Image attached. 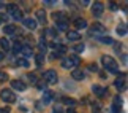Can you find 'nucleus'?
Segmentation results:
<instances>
[{
	"label": "nucleus",
	"mask_w": 128,
	"mask_h": 113,
	"mask_svg": "<svg viewBox=\"0 0 128 113\" xmlns=\"http://www.w3.org/2000/svg\"><path fill=\"white\" fill-rule=\"evenodd\" d=\"M101 64H103V67L106 68L108 72H111V73H117L119 72V64H117V61L112 56H103L101 57Z\"/></svg>",
	"instance_id": "1"
},
{
	"label": "nucleus",
	"mask_w": 128,
	"mask_h": 113,
	"mask_svg": "<svg viewBox=\"0 0 128 113\" xmlns=\"http://www.w3.org/2000/svg\"><path fill=\"white\" fill-rule=\"evenodd\" d=\"M6 14H11L14 19H22V11L19 10L16 3H10L6 5Z\"/></svg>",
	"instance_id": "2"
},
{
	"label": "nucleus",
	"mask_w": 128,
	"mask_h": 113,
	"mask_svg": "<svg viewBox=\"0 0 128 113\" xmlns=\"http://www.w3.org/2000/svg\"><path fill=\"white\" fill-rule=\"evenodd\" d=\"M44 83H48V85H56L57 83V72L52 70V68H49V70L44 72Z\"/></svg>",
	"instance_id": "3"
},
{
	"label": "nucleus",
	"mask_w": 128,
	"mask_h": 113,
	"mask_svg": "<svg viewBox=\"0 0 128 113\" xmlns=\"http://www.w3.org/2000/svg\"><path fill=\"white\" fill-rule=\"evenodd\" d=\"M0 97H2V100H5L6 104H14V102H16V96H14V92L8 91V89H2Z\"/></svg>",
	"instance_id": "4"
},
{
	"label": "nucleus",
	"mask_w": 128,
	"mask_h": 113,
	"mask_svg": "<svg viewBox=\"0 0 128 113\" xmlns=\"http://www.w3.org/2000/svg\"><path fill=\"white\" fill-rule=\"evenodd\" d=\"M125 77H126V73H120L119 78H117L116 83H114L116 88H117L119 91H125V89H126V85H125Z\"/></svg>",
	"instance_id": "5"
},
{
	"label": "nucleus",
	"mask_w": 128,
	"mask_h": 113,
	"mask_svg": "<svg viewBox=\"0 0 128 113\" xmlns=\"http://www.w3.org/2000/svg\"><path fill=\"white\" fill-rule=\"evenodd\" d=\"M103 11H104V5H103L101 2H95V5L92 7V13H93V16H101Z\"/></svg>",
	"instance_id": "6"
},
{
	"label": "nucleus",
	"mask_w": 128,
	"mask_h": 113,
	"mask_svg": "<svg viewBox=\"0 0 128 113\" xmlns=\"http://www.w3.org/2000/svg\"><path fill=\"white\" fill-rule=\"evenodd\" d=\"M11 88H13V89H16V91H26L27 89L26 83L21 81V80H13L11 81Z\"/></svg>",
	"instance_id": "7"
},
{
	"label": "nucleus",
	"mask_w": 128,
	"mask_h": 113,
	"mask_svg": "<svg viewBox=\"0 0 128 113\" xmlns=\"http://www.w3.org/2000/svg\"><path fill=\"white\" fill-rule=\"evenodd\" d=\"M71 78H74L76 81H81V80L86 78V75H84V72H82L81 68H74V70L71 72Z\"/></svg>",
	"instance_id": "8"
},
{
	"label": "nucleus",
	"mask_w": 128,
	"mask_h": 113,
	"mask_svg": "<svg viewBox=\"0 0 128 113\" xmlns=\"http://www.w3.org/2000/svg\"><path fill=\"white\" fill-rule=\"evenodd\" d=\"M90 30H92V33H104V32H106V29H104V26H103V24L95 22V24H93V26L90 27Z\"/></svg>",
	"instance_id": "9"
},
{
	"label": "nucleus",
	"mask_w": 128,
	"mask_h": 113,
	"mask_svg": "<svg viewBox=\"0 0 128 113\" xmlns=\"http://www.w3.org/2000/svg\"><path fill=\"white\" fill-rule=\"evenodd\" d=\"M22 22H24V26H26L27 29H30V30H35V29H36V21L32 19V18H26Z\"/></svg>",
	"instance_id": "10"
},
{
	"label": "nucleus",
	"mask_w": 128,
	"mask_h": 113,
	"mask_svg": "<svg viewBox=\"0 0 128 113\" xmlns=\"http://www.w3.org/2000/svg\"><path fill=\"white\" fill-rule=\"evenodd\" d=\"M54 19H56V22H66L68 21V18H66V14L63 13V11H57V13H54Z\"/></svg>",
	"instance_id": "11"
},
{
	"label": "nucleus",
	"mask_w": 128,
	"mask_h": 113,
	"mask_svg": "<svg viewBox=\"0 0 128 113\" xmlns=\"http://www.w3.org/2000/svg\"><path fill=\"white\" fill-rule=\"evenodd\" d=\"M120 108H122V99L119 96H116L114 104H112V110H114V113H120Z\"/></svg>",
	"instance_id": "12"
},
{
	"label": "nucleus",
	"mask_w": 128,
	"mask_h": 113,
	"mask_svg": "<svg viewBox=\"0 0 128 113\" xmlns=\"http://www.w3.org/2000/svg\"><path fill=\"white\" fill-rule=\"evenodd\" d=\"M66 38L71 40V42H76V40H81V35H79V32H76V30H68Z\"/></svg>",
	"instance_id": "13"
},
{
	"label": "nucleus",
	"mask_w": 128,
	"mask_h": 113,
	"mask_svg": "<svg viewBox=\"0 0 128 113\" xmlns=\"http://www.w3.org/2000/svg\"><path fill=\"white\" fill-rule=\"evenodd\" d=\"M92 91L95 92V96H98V97H103V96L106 94V92H104L106 89H104V88H103V86H100V85H93Z\"/></svg>",
	"instance_id": "14"
},
{
	"label": "nucleus",
	"mask_w": 128,
	"mask_h": 113,
	"mask_svg": "<svg viewBox=\"0 0 128 113\" xmlns=\"http://www.w3.org/2000/svg\"><path fill=\"white\" fill-rule=\"evenodd\" d=\"M74 27L76 29H86L87 27V21L86 19H82V18H78V19H74Z\"/></svg>",
	"instance_id": "15"
},
{
	"label": "nucleus",
	"mask_w": 128,
	"mask_h": 113,
	"mask_svg": "<svg viewBox=\"0 0 128 113\" xmlns=\"http://www.w3.org/2000/svg\"><path fill=\"white\" fill-rule=\"evenodd\" d=\"M0 46H2V51H10V48H11V45H10V40L6 37L0 38Z\"/></svg>",
	"instance_id": "16"
},
{
	"label": "nucleus",
	"mask_w": 128,
	"mask_h": 113,
	"mask_svg": "<svg viewBox=\"0 0 128 113\" xmlns=\"http://www.w3.org/2000/svg\"><path fill=\"white\" fill-rule=\"evenodd\" d=\"M3 32H5V35H13V33L16 32V26H14V24H6V26L3 27Z\"/></svg>",
	"instance_id": "17"
},
{
	"label": "nucleus",
	"mask_w": 128,
	"mask_h": 113,
	"mask_svg": "<svg viewBox=\"0 0 128 113\" xmlns=\"http://www.w3.org/2000/svg\"><path fill=\"white\" fill-rule=\"evenodd\" d=\"M52 97H54V94H52L51 91L44 89V94H43V102H44V105H46V104H49V102L52 100Z\"/></svg>",
	"instance_id": "18"
},
{
	"label": "nucleus",
	"mask_w": 128,
	"mask_h": 113,
	"mask_svg": "<svg viewBox=\"0 0 128 113\" xmlns=\"http://www.w3.org/2000/svg\"><path fill=\"white\" fill-rule=\"evenodd\" d=\"M36 19L41 24L46 22V13H44V10H38V11H36ZM36 19H35V21H36Z\"/></svg>",
	"instance_id": "19"
},
{
	"label": "nucleus",
	"mask_w": 128,
	"mask_h": 113,
	"mask_svg": "<svg viewBox=\"0 0 128 113\" xmlns=\"http://www.w3.org/2000/svg\"><path fill=\"white\" fill-rule=\"evenodd\" d=\"M21 53H22V54H24V59H26V57H30L32 56V46H22V50H21Z\"/></svg>",
	"instance_id": "20"
},
{
	"label": "nucleus",
	"mask_w": 128,
	"mask_h": 113,
	"mask_svg": "<svg viewBox=\"0 0 128 113\" xmlns=\"http://www.w3.org/2000/svg\"><path fill=\"white\" fill-rule=\"evenodd\" d=\"M65 104H68V108H74V105H76V100L74 99H70V97H63L62 99Z\"/></svg>",
	"instance_id": "21"
},
{
	"label": "nucleus",
	"mask_w": 128,
	"mask_h": 113,
	"mask_svg": "<svg viewBox=\"0 0 128 113\" xmlns=\"http://www.w3.org/2000/svg\"><path fill=\"white\" fill-rule=\"evenodd\" d=\"M21 50H22V45H21V42H19V40H16V43L13 45V53H16V54H19V53H21Z\"/></svg>",
	"instance_id": "22"
},
{
	"label": "nucleus",
	"mask_w": 128,
	"mask_h": 113,
	"mask_svg": "<svg viewBox=\"0 0 128 113\" xmlns=\"http://www.w3.org/2000/svg\"><path fill=\"white\" fill-rule=\"evenodd\" d=\"M70 61H71V64H73V67L81 65V59H79V56H70Z\"/></svg>",
	"instance_id": "23"
},
{
	"label": "nucleus",
	"mask_w": 128,
	"mask_h": 113,
	"mask_svg": "<svg viewBox=\"0 0 128 113\" xmlns=\"http://www.w3.org/2000/svg\"><path fill=\"white\" fill-rule=\"evenodd\" d=\"M62 67L63 68H73V64L70 61V57H68V59H62Z\"/></svg>",
	"instance_id": "24"
},
{
	"label": "nucleus",
	"mask_w": 128,
	"mask_h": 113,
	"mask_svg": "<svg viewBox=\"0 0 128 113\" xmlns=\"http://www.w3.org/2000/svg\"><path fill=\"white\" fill-rule=\"evenodd\" d=\"M16 64H18V65H21V67H28V61H27V59H24V57H18Z\"/></svg>",
	"instance_id": "25"
},
{
	"label": "nucleus",
	"mask_w": 128,
	"mask_h": 113,
	"mask_svg": "<svg viewBox=\"0 0 128 113\" xmlns=\"http://www.w3.org/2000/svg\"><path fill=\"white\" fill-rule=\"evenodd\" d=\"M57 27H58V30H66L68 32V21L66 22H57Z\"/></svg>",
	"instance_id": "26"
},
{
	"label": "nucleus",
	"mask_w": 128,
	"mask_h": 113,
	"mask_svg": "<svg viewBox=\"0 0 128 113\" xmlns=\"http://www.w3.org/2000/svg\"><path fill=\"white\" fill-rule=\"evenodd\" d=\"M100 42L106 43V45H112V43H114V40H112L111 37H100Z\"/></svg>",
	"instance_id": "27"
},
{
	"label": "nucleus",
	"mask_w": 128,
	"mask_h": 113,
	"mask_svg": "<svg viewBox=\"0 0 128 113\" xmlns=\"http://www.w3.org/2000/svg\"><path fill=\"white\" fill-rule=\"evenodd\" d=\"M117 33H119V35H125V33H126L125 24H122V26H119V27H117Z\"/></svg>",
	"instance_id": "28"
},
{
	"label": "nucleus",
	"mask_w": 128,
	"mask_h": 113,
	"mask_svg": "<svg viewBox=\"0 0 128 113\" xmlns=\"http://www.w3.org/2000/svg\"><path fill=\"white\" fill-rule=\"evenodd\" d=\"M84 48H86V46L82 45V43H78V45L74 46V51L78 53V54H79V53H82V51H84Z\"/></svg>",
	"instance_id": "29"
},
{
	"label": "nucleus",
	"mask_w": 128,
	"mask_h": 113,
	"mask_svg": "<svg viewBox=\"0 0 128 113\" xmlns=\"http://www.w3.org/2000/svg\"><path fill=\"white\" fill-rule=\"evenodd\" d=\"M38 46H40V50H41V54H44V51H46V43L43 40H40L38 42Z\"/></svg>",
	"instance_id": "30"
},
{
	"label": "nucleus",
	"mask_w": 128,
	"mask_h": 113,
	"mask_svg": "<svg viewBox=\"0 0 128 113\" xmlns=\"http://www.w3.org/2000/svg\"><path fill=\"white\" fill-rule=\"evenodd\" d=\"M56 50H58V53H60V54H63V53H66V46H65V45H57Z\"/></svg>",
	"instance_id": "31"
},
{
	"label": "nucleus",
	"mask_w": 128,
	"mask_h": 113,
	"mask_svg": "<svg viewBox=\"0 0 128 113\" xmlns=\"http://www.w3.org/2000/svg\"><path fill=\"white\" fill-rule=\"evenodd\" d=\"M43 56L44 54H41V53H40V54H36V64H38V65H41V64H43Z\"/></svg>",
	"instance_id": "32"
},
{
	"label": "nucleus",
	"mask_w": 128,
	"mask_h": 113,
	"mask_svg": "<svg viewBox=\"0 0 128 113\" xmlns=\"http://www.w3.org/2000/svg\"><path fill=\"white\" fill-rule=\"evenodd\" d=\"M27 78H28V80H30L32 83H35V85H36V77L33 75V73H28V75H27Z\"/></svg>",
	"instance_id": "33"
},
{
	"label": "nucleus",
	"mask_w": 128,
	"mask_h": 113,
	"mask_svg": "<svg viewBox=\"0 0 128 113\" xmlns=\"http://www.w3.org/2000/svg\"><path fill=\"white\" fill-rule=\"evenodd\" d=\"M54 113H63V108H62V107L60 105H56V107H54V110H52Z\"/></svg>",
	"instance_id": "34"
},
{
	"label": "nucleus",
	"mask_w": 128,
	"mask_h": 113,
	"mask_svg": "<svg viewBox=\"0 0 128 113\" xmlns=\"http://www.w3.org/2000/svg\"><path fill=\"white\" fill-rule=\"evenodd\" d=\"M48 33H49V35H52V37H54V35H57L58 32L56 30V29H48Z\"/></svg>",
	"instance_id": "35"
},
{
	"label": "nucleus",
	"mask_w": 128,
	"mask_h": 113,
	"mask_svg": "<svg viewBox=\"0 0 128 113\" xmlns=\"http://www.w3.org/2000/svg\"><path fill=\"white\" fill-rule=\"evenodd\" d=\"M6 78H8V75H6V73H5V72H0V81H5Z\"/></svg>",
	"instance_id": "36"
},
{
	"label": "nucleus",
	"mask_w": 128,
	"mask_h": 113,
	"mask_svg": "<svg viewBox=\"0 0 128 113\" xmlns=\"http://www.w3.org/2000/svg\"><path fill=\"white\" fill-rule=\"evenodd\" d=\"M36 86L40 88V89H43V91H44V88H46V83H36Z\"/></svg>",
	"instance_id": "37"
},
{
	"label": "nucleus",
	"mask_w": 128,
	"mask_h": 113,
	"mask_svg": "<svg viewBox=\"0 0 128 113\" xmlns=\"http://www.w3.org/2000/svg\"><path fill=\"white\" fill-rule=\"evenodd\" d=\"M88 2H90V0H81V5H82V7H87Z\"/></svg>",
	"instance_id": "38"
},
{
	"label": "nucleus",
	"mask_w": 128,
	"mask_h": 113,
	"mask_svg": "<svg viewBox=\"0 0 128 113\" xmlns=\"http://www.w3.org/2000/svg\"><path fill=\"white\" fill-rule=\"evenodd\" d=\"M109 8H111V10H117V3H114V2H112V3L109 5Z\"/></svg>",
	"instance_id": "39"
},
{
	"label": "nucleus",
	"mask_w": 128,
	"mask_h": 113,
	"mask_svg": "<svg viewBox=\"0 0 128 113\" xmlns=\"http://www.w3.org/2000/svg\"><path fill=\"white\" fill-rule=\"evenodd\" d=\"M0 113H10V108H6V107H5V108H0Z\"/></svg>",
	"instance_id": "40"
},
{
	"label": "nucleus",
	"mask_w": 128,
	"mask_h": 113,
	"mask_svg": "<svg viewBox=\"0 0 128 113\" xmlns=\"http://www.w3.org/2000/svg\"><path fill=\"white\" fill-rule=\"evenodd\" d=\"M3 57H5V53L0 50V61H3Z\"/></svg>",
	"instance_id": "41"
},
{
	"label": "nucleus",
	"mask_w": 128,
	"mask_h": 113,
	"mask_svg": "<svg viewBox=\"0 0 128 113\" xmlns=\"http://www.w3.org/2000/svg\"><path fill=\"white\" fill-rule=\"evenodd\" d=\"M66 113H76V110H74V108H68Z\"/></svg>",
	"instance_id": "42"
},
{
	"label": "nucleus",
	"mask_w": 128,
	"mask_h": 113,
	"mask_svg": "<svg viewBox=\"0 0 128 113\" xmlns=\"http://www.w3.org/2000/svg\"><path fill=\"white\" fill-rule=\"evenodd\" d=\"M2 7H5V3H3V2H0V8H2Z\"/></svg>",
	"instance_id": "43"
},
{
	"label": "nucleus",
	"mask_w": 128,
	"mask_h": 113,
	"mask_svg": "<svg viewBox=\"0 0 128 113\" xmlns=\"http://www.w3.org/2000/svg\"><path fill=\"white\" fill-rule=\"evenodd\" d=\"M93 113H100V111H93Z\"/></svg>",
	"instance_id": "44"
}]
</instances>
